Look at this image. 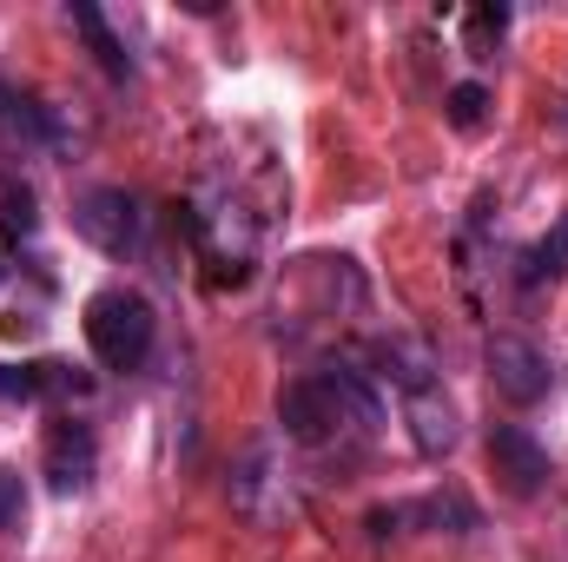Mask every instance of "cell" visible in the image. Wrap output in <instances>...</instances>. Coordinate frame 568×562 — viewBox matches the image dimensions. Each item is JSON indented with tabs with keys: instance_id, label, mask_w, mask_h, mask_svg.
Here are the masks:
<instances>
[{
	"instance_id": "cell-16",
	"label": "cell",
	"mask_w": 568,
	"mask_h": 562,
	"mask_svg": "<svg viewBox=\"0 0 568 562\" xmlns=\"http://www.w3.org/2000/svg\"><path fill=\"white\" fill-rule=\"evenodd\" d=\"M40 398H87V378H80L73 364L47 358V364H40Z\"/></svg>"
},
{
	"instance_id": "cell-5",
	"label": "cell",
	"mask_w": 568,
	"mask_h": 562,
	"mask_svg": "<svg viewBox=\"0 0 568 562\" xmlns=\"http://www.w3.org/2000/svg\"><path fill=\"white\" fill-rule=\"evenodd\" d=\"M489 470H496V483L509 496H536L549 483V450L536 443L529 423H496L489 430Z\"/></svg>"
},
{
	"instance_id": "cell-8",
	"label": "cell",
	"mask_w": 568,
	"mask_h": 562,
	"mask_svg": "<svg viewBox=\"0 0 568 562\" xmlns=\"http://www.w3.org/2000/svg\"><path fill=\"white\" fill-rule=\"evenodd\" d=\"M67 13H73V27H80V33H87V47H93V60H100V67H106V73H113V80H126V73H133V53H126V47H120V33H113V27H106V13H100V7H93V0H73V7H67Z\"/></svg>"
},
{
	"instance_id": "cell-11",
	"label": "cell",
	"mask_w": 568,
	"mask_h": 562,
	"mask_svg": "<svg viewBox=\"0 0 568 562\" xmlns=\"http://www.w3.org/2000/svg\"><path fill=\"white\" fill-rule=\"evenodd\" d=\"M542 279H568V212L523 252V284H542Z\"/></svg>"
},
{
	"instance_id": "cell-3",
	"label": "cell",
	"mask_w": 568,
	"mask_h": 562,
	"mask_svg": "<svg viewBox=\"0 0 568 562\" xmlns=\"http://www.w3.org/2000/svg\"><path fill=\"white\" fill-rule=\"evenodd\" d=\"M73 232H80L87 245L126 259V252H140V239H145V212L126 185H93V192L73 199Z\"/></svg>"
},
{
	"instance_id": "cell-17",
	"label": "cell",
	"mask_w": 568,
	"mask_h": 562,
	"mask_svg": "<svg viewBox=\"0 0 568 562\" xmlns=\"http://www.w3.org/2000/svg\"><path fill=\"white\" fill-rule=\"evenodd\" d=\"M503 27H509L503 7H476L469 27H463V33H469V53H489V40H503Z\"/></svg>"
},
{
	"instance_id": "cell-7",
	"label": "cell",
	"mask_w": 568,
	"mask_h": 562,
	"mask_svg": "<svg viewBox=\"0 0 568 562\" xmlns=\"http://www.w3.org/2000/svg\"><path fill=\"white\" fill-rule=\"evenodd\" d=\"M404 423H410V443H417L424 456H449L456 436H463V418H456V404L443 398V384L404 391Z\"/></svg>"
},
{
	"instance_id": "cell-13",
	"label": "cell",
	"mask_w": 568,
	"mask_h": 562,
	"mask_svg": "<svg viewBox=\"0 0 568 562\" xmlns=\"http://www.w3.org/2000/svg\"><path fill=\"white\" fill-rule=\"evenodd\" d=\"M443 107H449V127H456V133H476V127L489 120V87H483V80H456Z\"/></svg>"
},
{
	"instance_id": "cell-15",
	"label": "cell",
	"mask_w": 568,
	"mask_h": 562,
	"mask_svg": "<svg viewBox=\"0 0 568 562\" xmlns=\"http://www.w3.org/2000/svg\"><path fill=\"white\" fill-rule=\"evenodd\" d=\"M40 398V364H0V404H33Z\"/></svg>"
},
{
	"instance_id": "cell-12",
	"label": "cell",
	"mask_w": 568,
	"mask_h": 562,
	"mask_svg": "<svg viewBox=\"0 0 568 562\" xmlns=\"http://www.w3.org/2000/svg\"><path fill=\"white\" fill-rule=\"evenodd\" d=\"M0 225H7L13 239H33V232H40V199H33L27 179H7V185H0Z\"/></svg>"
},
{
	"instance_id": "cell-4",
	"label": "cell",
	"mask_w": 568,
	"mask_h": 562,
	"mask_svg": "<svg viewBox=\"0 0 568 562\" xmlns=\"http://www.w3.org/2000/svg\"><path fill=\"white\" fill-rule=\"evenodd\" d=\"M483 364H489L496 398H503V404H516V411L542 404V398H549V384H556V364L542 358V344H529V338H516V331H496V338L483 344Z\"/></svg>"
},
{
	"instance_id": "cell-9",
	"label": "cell",
	"mask_w": 568,
	"mask_h": 562,
	"mask_svg": "<svg viewBox=\"0 0 568 562\" xmlns=\"http://www.w3.org/2000/svg\"><path fill=\"white\" fill-rule=\"evenodd\" d=\"M377 378H390V384H404V391H424V384H436L429 371H436V358H429L417 338H390V344H377Z\"/></svg>"
},
{
	"instance_id": "cell-10",
	"label": "cell",
	"mask_w": 568,
	"mask_h": 562,
	"mask_svg": "<svg viewBox=\"0 0 568 562\" xmlns=\"http://www.w3.org/2000/svg\"><path fill=\"white\" fill-rule=\"evenodd\" d=\"M0 133H7V140H53V120H47V107H40L33 93L0 87Z\"/></svg>"
},
{
	"instance_id": "cell-1",
	"label": "cell",
	"mask_w": 568,
	"mask_h": 562,
	"mask_svg": "<svg viewBox=\"0 0 568 562\" xmlns=\"http://www.w3.org/2000/svg\"><path fill=\"white\" fill-rule=\"evenodd\" d=\"M371 423H377V398L351 364H324V371L291 378L278 391V430L304 450H324L344 430H371Z\"/></svg>"
},
{
	"instance_id": "cell-6",
	"label": "cell",
	"mask_w": 568,
	"mask_h": 562,
	"mask_svg": "<svg viewBox=\"0 0 568 562\" xmlns=\"http://www.w3.org/2000/svg\"><path fill=\"white\" fill-rule=\"evenodd\" d=\"M93 463H100V443H93V430L80 418H60L47 430V483H53L60 496L87 490V483H93Z\"/></svg>"
},
{
	"instance_id": "cell-2",
	"label": "cell",
	"mask_w": 568,
	"mask_h": 562,
	"mask_svg": "<svg viewBox=\"0 0 568 562\" xmlns=\"http://www.w3.org/2000/svg\"><path fill=\"white\" fill-rule=\"evenodd\" d=\"M152 331H159L152 304L126 284H113V291H100L87 304V344H93V358L106 371H140L145 351H152Z\"/></svg>"
},
{
	"instance_id": "cell-14",
	"label": "cell",
	"mask_w": 568,
	"mask_h": 562,
	"mask_svg": "<svg viewBox=\"0 0 568 562\" xmlns=\"http://www.w3.org/2000/svg\"><path fill=\"white\" fill-rule=\"evenodd\" d=\"M20 523H27V483H20V470L0 463V536H13Z\"/></svg>"
},
{
	"instance_id": "cell-18",
	"label": "cell",
	"mask_w": 568,
	"mask_h": 562,
	"mask_svg": "<svg viewBox=\"0 0 568 562\" xmlns=\"http://www.w3.org/2000/svg\"><path fill=\"white\" fill-rule=\"evenodd\" d=\"M0 279H7V265H0Z\"/></svg>"
}]
</instances>
